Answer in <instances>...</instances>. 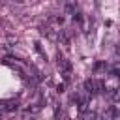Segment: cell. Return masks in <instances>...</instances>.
<instances>
[{
	"label": "cell",
	"mask_w": 120,
	"mask_h": 120,
	"mask_svg": "<svg viewBox=\"0 0 120 120\" xmlns=\"http://www.w3.org/2000/svg\"><path fill=\"white\" fill-rule=\"evenodd\" d=\"M58 68H60L64 79H69V75H71V64H69L66 58H58Z\"/></svg>",
	"instance_id": "1"
},
{
	"label": "cell",
	"mask_w": 120,
	"mask_h": 120,
	"mask_svg": "<svg viewBox=\"0 0 120 120\" xmlns=\"http://www.w3.org/2000/svg\"><path fill=\"white\" fill-rule=\"evenodd\" d=\"M84 88H86V92H98L96 81H84Z\"/></svg>",
	"instance_id": "2"
},
{
	"label": "cell",
	"mask_w": 120,
	"mask_h": 120,
	"mask_svg": "<svg viewBox=\"0 0 120 120\" xmlns=\"http://www.w3.org/2000/svg\"><path fill=\"white\" fill-rule=\"evenodd\" d=\"M4 109H6V111H17V109H19V105H17V101H15V103H13V101H9V103H6V105H4Z\"/></svg>",
	"instance_id": "3"
},
{
	"label": "cell",
	"mask_w": 120,
	"mask_h": 120,
	"mask_svg": "<svg viewBox=\"0 0 120 120\" xmlns=\"http://www.w3.org/2000/svg\"><path fill=\"white\" fill-rule=\"evenodd\" d=\"M75 8H77V6H73V4H68V6H66V11H68V13H75Z\"/></svg>",
	"instance_id": "4"
},
{
	"label": "cell",
	"mask_w": 120,
	"mask_h": 120,
	"mask_svg": "<svg viewBox=\"0 0 120 120\" xmlns=\"http://www.w3.org/2000/svg\"><path fill=\"white\" fill-rule=\"evenodd\" d=\"M114 99H120V88H118V92H114Z\"/></svg>",
	"instance_id": "5"
}]
</instances>
